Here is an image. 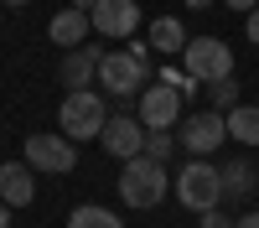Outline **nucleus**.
<instances>
[{
    "instance_id": "f257e3e1",
    "label": "nucleus",
    "mask_w": 259,
    "mask_h": 228,
    "mask_svg": "<svg viewBox=\"0 0 259 228\" xmlns=\"http://www.w3.org/2000/svg\"><path fill=\"white\" fill-rule=\"evenodd\" d=\"M171 192H177V202L187 207V213H207V207H223V166H212L207 156L187 161L177 181H171Z\"/></svg>"
},
{
    "instance_id": "f03ea898",
    "label": "nucleus",
    "mask_w": 259,
    "mask_h": 228,
    "mask_svg": "<svg viewBox=\"0 0 259 228\" xmlns=\"http://www.w3.org/2000/svg\"><path fill=\"white\" fill-rule=\"evenodd\" d=\"M166 192H171V176H166V161H150V156H130L124 161V171H119V197L130 202V207H156V202H166Z\"/></svg>"
},
{
    "instance_id": "7ed1b4c3",
    "label": "nucleus",
    "mask_w": 259,
    "mask_h": 228,
    "mask_svg": "<svg viewBox=\"0 0 259 228\" xmlns=\"http://www.w3.org/2000/svg\"><path fill=\"white\" fill-rule=\"evenodd\" d=\"M104 99H109V94H99V88L62 94V109H57L62 135H68V140H99V135H104V124H109V109H104Z\"/></svg>"
},
{
    "instance_id": "20e7f679",
    "label": "nucleus",
    "mask_w": 259,
    "mask_h": 228,
    "mask_svg": "<svg viewBox=\"0 0 259 228\" xmlns=\"http://www.w3.org/2000/svg\"><path fill=\"white\" fill-rule=\"evenodd\" d=\"M223 140H228V114L223 109L182 114V124H177V145L187 156H212V151H223Z\"/></svg>"
},
{
    "instance_id": "39448f33",
    "label": "nucleus",
    "mask_w": 259,
    "mask_h": 228,
    "mask_svg": "<svg viewBox=\"0 0 259 228\" xmlns=\"http://www.w3.org/2000/svg\"><path fill=\"white\" fill-rule=\"evenodd\" d=\"M145 62L140 57H130V52H104L99 62V88L109 94V99H140L145 94Z\"/></svg>"
},
{
    "instance_id": "423d86ee",
    "label": "nucleus",
    "mask_w": 259,
    "mask_h": 228,
    "mask_svg": "<svg viewBox=\"0 0 259 228\" xmlns=\"http://www.w3.org/2000/svg\"><path fill=\"white\" fill-rule=\"evenodd\" d=\"M140 124H145V130H177V124H182V114H187V99L177 94V88H171V83H145V94H140Z\"/></svg>"
},
{
    "instance_id": "0eeeda50",
    "label": "nucleus",
    "mask_w": 259,
    "mask_h": 228,
    "mask_svg": "<svg viewBox=\"0 0 259 228\" xmlns=\"http://www.w3.org/2000/svg\"><path fill=\"white\" fill-rule=\"evenodd\" d=\"M182 57H187V73L197 78V83L233 78V52H228V41H218V36H192Z\"/></svg>"
},
{
    "instance_id": "6e6552de",
    "label": "nucleus",
    "mask_w": 259,
    "mask_h": 228,
    "mask_svg": "<svg viewBox=\"0 0 259 228\" xmlns=\"http://www.w3.org/2000/svg\"><path fill=\"white\" fill-rule=\"evenodd\" d=\"M21 156H26L31 171H52V176H68L73 166H78V151H73L68 135H26Z\"/></svg>"
},
{
    "instance_id": "1a4fd4ad",
    "label": "nucleus",
    "mask_w": 259,
    "mask_h": 228,
    "mask_svg": "<svg viewBox=\"0 0 259 228\" xmlns=\"http://www.w3.org/2000/svg\"><path fill=\"white\" fill-rule=\"evenodd\" d=\"M145 124H140V114H109V124H104V151L109 156H119V161H130V156H145Z\"/></svg>"
},
{
    "instance_id": "9d476101",
    "label": "nucleus",
    "mask_w": 259,
    "mask_h": 228,
    "mask_svg": "<svg viewBox=\"0 0 259 228\" xmlns=\"http://www.w3.org/2000/svg\"><path fill=\"white\" fill-rule=\"evenodd\" d=\"M99 62H104V47L99 41H83L62 57V94H78V88H94L99 83Z\"/></svg>"
},
{
    "instance_id": "9b49d317",
    "label": "nucleus",
    "mask_w": 259,
    "mask_h": 228,
    "mask_svg": "<svg viewBox=\"0 0 259 228\" xmlns=\"http://www.w3.org/2000/svg\"><path fill=\"white\" fill-rule=\"evenodd\" d=\"M89 16H94V31H104V36H135L140 31V6L135 0H99Z\"/></svg>"
},
{
    "instance_id": "f8f14e48",
    "label": "nucleus",
    "mask_w": 259,
    "mask_h": 228,
    "mask_svg": "<svg viewBox=\"0 0 259 228\" xmlns=\"http://www.w3.org/2000/svg\"><path fill=\"white\" fill-rule=\"evenodd\" d=\"M0 202H11V207L36 202V181H31L26 161H6V166H0Z\"/></svg>"
},
{
    "instance_id": "ddd939ff",
    "label": "nucleus",
    "mask_w": 259,
    "mask_h": 228,
    "mask_svg": "<svg viewBox=\"0 0 259 228\" xmlns=\"http://www.w3.org/2000/svg\"><path fill=\"white\" fill-rule=\"evenodd\" d=\"M89 31H94V16H89V11H73V6L57 11V16L47 21V36L57 41V47H68V52L83 47V36H89Z\"/></svg>"
},
{
    "instance_id": "4468645a",
    "label": "nucleus",
    "mask_w": 259,
    "mask_h": 228,
    "mask_svg": "<svg viewBox=\"0 0 259 228\" xmlns=\"http://www.w3.org/2000/svg\"><path fill=\"white\" fill-rule=\"evenodd\" d=\"M150 47H156V52H187V26H182V21L177 16H156V21H150Z\"/></svg>"
},
{
    "instance_id": "2eb2a0df",
    "label": "nucleus",
    "mask_w": 259,
    "mask_h": 228,
    "mask_svg": "<svg viewBox=\"0 0 259 228\" xmlns=\"http://www.w3.org/2000/svg\"><path fill=\"white\" fill-rule=\"evenodd\" d=\"M228 140L239 145H259V104H239V109H228Z\"/></svg>"
},
{
    "instance_id": "dca6fc26",
    "label": "nucleus",
    "mask_w": 259,
    "mask_h": 228,
    "mask_svg": "<svg viewBox=\"0 0 259 228\" xmlns=\"http://www.w3.org/2000/svg\"><path fill=\"white\" fill-rule=\"evenodd\" d=\"M68 228H124L119 213H109V207H99V202H83L68 213Z\"/></svg>"
},
{
    "instance_id": "f3484780",
    "label": "nucleus",
    "mask_w": 259,
    "mask_h": 228,
    "mask_svg": "<svg viewBox=\"0 0 259 228\" xmlns=\"http://www.w3.org/2000/svg\"><path fill=\"white\" fill-rule=\"evenodd\" d=\"M254 181H259V176H254V166H249V161L233 156V161L223 166V197H249V192H254Z\"/></svg>"
},
{
    "instance_id": "a211bd4d",
    "label": "nucleus",
    "mask_w": 259,
    "mask_h": 228,
    "mask_svg": "<svg viewBox=\"0 0 259 228\" xmlns=\"http://www.w3.org/2000/svg\"><path fill=\"white\" fill-rule=\"evenodd\" d=\"M207 104L212 109H239V78H218V83H207Z\"/></svg>"
},
{
    "instance_id": "6ab92c4d",
    "label": "nucleus",
    "mask_w": 259,
    "mask_h": 228,
    "mask_svg": "<svg viewBox=\"0 0 259 228\" xmlns=\"http://www.w3.org/2000/svg\"><path fill=\"white\" fill-rule=\"evenodd\" d=\"M177 151H182V145H177V130H150V135H145V156H150V161H171Z\"/></svg>"
},
{
    "instance_id": "aec40b11",
    "label": "nucleus",
    "mask_w": 259,
    "mask_h": 228,
    "mask_svg": "<svg viewBox=\"0 0 259 228\" xmlns=\"http://www.w3.org/2000/svg\"><path fill=\"white\" fill-rule=\"evenodd\" d=\"M161 83H171V88H177L182 99H192L197 88H207V83H197V78H192L187 68H161Z\"/></svg>"
},
{
    "instance_id": "412c9836",
    "label": "nucleus",
    "mask_w": 259,
    "mask_h": 228,
    "mask_svg": "<svg viewBox=\"0 0 259 228\" xmlns=\"http://www.w3.org/2000/svg\"><path fill=\"white\" fill-rule=\"evenodd\" d=\"M197 228H233V218L223 207H207V213H197Z\"/></svg>"
},
{
    "instance_id": "4be33fe9",
    "label": "nucleus",
    "mask_w": 259,
    "mask_h": 228,
    "mask_svg": "<svg viewBox=\"0 0 259 228\" xmlns=\"http://www.w3.org/2000/svg\"><path fill=\"white\" fill-rule=\"evenodd\" d=\"M244 31H249V41H254V47H259V6L249 11V26H244Z\"/></svg>"
},
{
    "instance_id": "5701e85b",
    "label": "nucleus",
    "mask_w": 259,
    "mask_h": 228,
    "mask_svg": "<svg viewBox=\"0 0 259 228\" xmlns=\"http://www.w3.org/2000/svg\"><path fill=\"white\" fill-rule=\"evenodd\" d=\"M233 228H259V207H254V213H244V218H233Z\"/></svg>"
},
{
    "instance_id": "b1692460",
    "label": "nucleus",
    "mask_w": 259,
    "mask_h": 228,
    "mask_svg": "<svg viewBox=\"0 0 259 228\" xmlns=\"http://www.w3.org/2000/svg\"><path fill=\"white\" fill-rule=\"evenodd\" d=\"M223 6H228V11H244V16H249V11L259 6V0H223Z\"/></svg>"
},
{
    "instance_id": "393cba45",
    "label": "nucleus",
    "mask_w": 259,
    "mask_h": 228,
    "mask_svg": "<svg viewBox=\"0 0 259 228\" xmlns=\"http://www.w3.org/2000/svg\"><path fill=\"white\" fill-rule=\"evenodd\" d=\"M0 228H11V202H0Z\"/></svg>"
},
{
    "instance_id": "a878e982",
    "label": "nucleus",
    "mask_w": 259,
    "mask_h": 228,
    "mask_svg": "<svg viewBox=\"0 0 259 228\" xmlns=\"http://www.w3.org/2000/svg\"><path fill=\"white\" fill-rule=\"evenodd\" d=\"M99 6V0H73V11H94Z\"/></svg>"
},
{
    "instance_id": "bb28decb",
    "label": "nucleus",
    "mask_w": 259,
    "mask_h": 228,
    "mask_svg": "<svg viewBox=\"0 0 259 228\" xmlns=\"http://www.w3.org/2000/svg\"><path fill=\"white\" fill-rule=\"evenodd\" d=\"M212 6V0H187V11H207Z\"/></svg>"
},
{
    "instance_id": "cd10ccee",
    "label": "nucleus",
    "mask_w": 259,
    "mask_h": 228,
    "mask_svg": "<svg viewBox=\"0 0 259 228\" xmlns=\"http://www.w3.org/2000/svg\"><path fill=\"white\" fill-rule=\"evenodd\" d=\"M6 6H16V11H21V6H31V0H6Z\"/></svg>"
}]
</instances>
